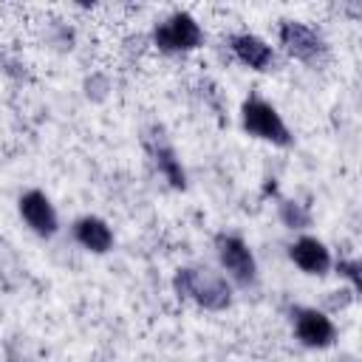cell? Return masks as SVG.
<instances>
[{"label": "cell", "instance_id": "obj_1", "mask_svg": "<svg viewBox=\"0 0 362 362\" xmlns=\"http://www.w3.org/2000/svg\"><path fill=\"white\" fill-rule=\"evenodd\" d=\"M173 288L181 300H192L206 311H226L232 305V283L212 266H181L173 274Z\"/></svg>", "mask_w": 362, "mask_h": 362}, {"label": "cell", "instance_id": "obj_2", "mask_svg": "<svg viewBox=\"0 0 362 362\" xmlns=\"http://www.w3.org/2000/svg\"><path fill=\"white\" fill-rule=\"evenodd\" d=\"M240 127L252 136V139H260L266 144H274V147H291L294 144V136L286 124V119L280 116V110L263 99V96H246L243 105H240Z\"/></svg>", "mask_w": 362, "mask_h": 362}, {"label": "cell", "instance_id": "obj_3", "mask_svg": "<svg viewBox=\"0 0 362 362\" xmlns=\"http://www.w3.org/2000/svg\"><path fill=\"white\" fill-rule=\"evenodd\" d=\"M153 45L161 54H170V57L198 51L204 45V28L189 11L178 8V11H170L164 20H158L153 25Z\"/></svg>", "mask_w": 362, "mask_h": 362}, {"label": "cell", "instance_id": "obj_4", "mask_svg": "<svg viewBox=\"0 0 362 362\" xmlns=\"http://www.w3.org/2000/svg\"><path fill=\"white\" fill-rule=\"evenodd\" d=\"M277 42H280L286 57H291V59H297V62H303L308 68H320L328 59L325 37L314 25H308L303 20H280Z\"/></svg>", "mask_w": 362, "mask_h": 362}, {"label": "cell", "instance_id": "obj_5", "mask_svg": "<svg viewBox=\"0 0 362 362\" xmlns=\"http://www.w3.org/2000/svg\"><path fill=\"white\" fill-rule=\"evenodd\" d=\"M215 255L221 263V272L226 274V280L238 283V286H255L257 280V260L252 246L235 235V232H218L215 235Z\"/></svg>", "mask_w": 362, "mask_h": 362}, {"label": "cell", "instance_id": "obj_6", "mask_svg": "<svg viewBox=\"0 0 362 362\" xmlns=\"http://www.w3.org/2000/svg\"><path fill=\"white\" fill-rule=\"evenodd\" d=\"M291 328H294V337L303 348H311V351H322V348H331L334 339H337V325L334 320L314 308V305H294L291 308Z\"/></svg>", "mask_w": 362, "mask_h": 362}, {"label": "cell", "instance_id": "obj_7", "mask_svg": "<svg viewBox=\"0 0 362 362\" xmlns=\"http://www.w3.org/2000/svg\"><path fill=\"white\" fill-rule=\"evenodd\" d=\"M17 212L23 223L37 235V238H54L59 232V215L51 204V198L42 189H25L17 198Z\"/></svg>", "mask_w": 362, "mask_h": 362}, {"label": "cell", "instance_id": "obj_8", "mask_svg": "<svg viewBox=\"0 0 362 362\" xmlns=\"http://www.w3.org/2000/svg\"><path fill=\"white\" fill-rule=\"evenodd\" d=\"M144 147H147V153H150V158H153L156 173H158L173 189H187V170H184V164H181V158H178V153H175V147L167 141V136H164L161 127H153V130L144 136Z\"/></svg>", "mask_w": 362, "mask_h": 362}, {"label": "cell", "instance_id": "obj_9", "mask_svg": "<svg viewBox=\"0 0 362 362\" xmlns=\"http://www.w3.org/2000/svg\"><path fill=\"white\" fill-rule=\"evenodd\" d=\"M229 51H232V57H235L243 68L257 71V74L272 71L274 62H277L274 45H269V42H266L260 34H255V31H235V34L229 37Z\"/></svg>", "mask_w": 362, "mask_h": 362}, {"label": "cell", "instance_id": "obj_10", "mask_svg": "<svg viewBox=\"0 0 362 362\" xmlns=\"http://www.w3.org/2000/svg\"><path fill=\"white\" fill-rule=\"evenodd\" d=\"M288 260L308 277H322L331 272L334 266V257H331V249L314 238V235H300L288 243Z\"/></svg>", "mask_w": 362, "mask_h": 362}, {"label": "cell", "instance_id": "obj_11", "mask_svg": "<svg viewBox=\"0 0 362 362\" xmlns=\"http://www.w3.org/2000/svg\"><path fill=\"white\" fill-rule=\"evenodd\" d=\"M71 235L90 255H107L113 249V240H116L110 223L105 218H99V215H82V218H76L74 226H71Z\"/></svg>", "mask_w": 362, "mask_h": 362}, {"label": "cell", "instance_id": "obj_12", "mask_svg": "<svg viewBox=\"0 0 362 362\" xmlns=\"http://www.w3.org/2000/svg\"><path fill=\"white\" fill-rule=\"evenodd\" d=\"M277 215H280L283 226H286V229H291V232H303V229H308V226H311V221H314V215H311L308 204L294 201V198H283V201H280V206H277Z\"/></svg>", "mask_w": 362, "mask_h": 362}, {"label": "cell", "instance_id": "obj_13", "mask_svg": "<svg viewBox=\"0 0 362 362\" xmlns=\"http://www.w3.org/2000/svg\"><path fill=\"white\" fill-rule=\"evenodd\" d=\"M331 269H334L342 280H348V286H351L354 294L362 291V263H359V257H339V260H334Z\"/></svg>", "mask_w": 362, "mask_h": 362}, {"label": "cell", "instance_id": "obj_14", "mask_svg": "<svg viewBox=\"0 0 362 362\" xmlns=\"http://www.w3.org/2000/svg\"><path fill=\"white\" fill-rule=\"evenodd\" d=\"M107 90H110V85H107V76H102V74H93V76L85 82V93H88L90 99H105Z\"/></svg>", "mask_w": 362, "mask_h": 362}]
</instances>
